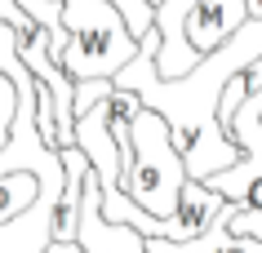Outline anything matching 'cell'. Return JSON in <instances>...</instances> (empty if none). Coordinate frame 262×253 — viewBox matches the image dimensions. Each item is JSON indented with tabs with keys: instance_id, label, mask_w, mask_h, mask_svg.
Masks as SVG:
<instances>
[{
	"instance_id": "8992f818",
	"label": "cell",
	"mask_w": 262,
	"mask_h": 253,
	"mask_svg": "<svg viewBox=\"0 0 262 253\" xmlns=\"http://www.w3.org/2000/svg\"><path fill=\"white\" fill-rule=\"evenodd\" d=\"M249 0H200L191 14H187V44L205 58L218 44H227L235 31L249 22Z\"/></svg>"
},
{
	"instance_id": "3957f363",
	"label": "cell",
	"mask_w": 262,
	"mask_h": 253,
	"mask_svg": "<svg viewBox=\"0 0 262 253\" xmlns=\"http://www.w3.org/2000/svg\"><path fill=\"white\" fill-rule=\"evenodd\" d=\"M62 27H67L62 67L71 71V80L116 76L142 44L111 0H62Z\"/></svg>"
},
{
	"instance_id": "8fae6325",
	"label": "cell",
	"mask_w": 262,
	"mask_h": 253,
	"mask_svg": "<svg viewBox=\"0 0 262 253\" xmlns=\"http://www.w3.org/2000/svg\"><path fill=\"white\" fill-rule=\"evenodd\" d=\"M249 14H253V18H262V0H249Z\"/></svg>"
},
{
	"instance_id": "30bf717a",
	"label": "cell",
	"mask_w": 262,
	"mask_h": 253,
	"mask_svg": "<svg viewBox=\"0 0 262 253\" xmlns=\"http://www.w3.org/2000/svg\"><path fill=\"white\" fill-rule=\"evenodd\" d=\"M45 253H84V249H80V240H49Z\"/></svg>"
},
{
	"instance_id": "7a4b0ae2",
	"label": "cell",
	"mask_w": 262,
	"mask_h": 253,
	"mask_svg": "<svg viewBox=\"0 0 262 253\" xmlns=\"http://www.w3.org/2000/svg\"><path fill=\"white\" fill-rule=\"evenodd\" d=\"M187 182H191V173H187V160H182L178 142H173L169 120L160 111H151V107H142L134 116V155L124 165L129 200L138 209H147L151 218H173Z\"/></svg>"
},
{
	"instance_id": "5b68a950",
	"label": "cell",
	"mask_w": 262,
	"mask_h": 253,
	"mask_svg": "<svg viewBox=\"0 0 262 253\" xmlns=\"http://www.w3.org/2000/svg\"><path fill=\"white\" fill-rule=\"evenodd\" d=\"M200 0H156V31H160V49H156V67L160 76H187L200 62L191 44H187V14Z\"/></svg>"
},
{
	"instance_id": "9c48e42d",
	"label": "cell",
	"mask_w": 262,
	"mask_h": 253,
	"mask_svg": "<svg viewBox=\"0 0 262 253\" xmlns=\"http://www.w3.org/2000/svg\"><path fill=\"white\" fill-rule=\"evenodd\" d=\"M218 253H262V240L258 236H235V231H231Z\"/></svg>"
},
{
	"instance_id": "52a82bcc",
	"label": "cell",
	"mask_w": 262,
	"mask_h": 253,
	"mask_svg": "<svg viewBox=\"0 0 262 253\" xmlns=\"http://www.w3.org/2000/svg\"><path fill=\"white\" fill-rule=\"evenodd\" d=\"M40 187H45V178L36 169H5L0 173V226L23 218L40 200Z\"/></svg>"
},
{
	"instance_id": "6da1fadb",
	"label": "cell",
	"mask_w": 262,
	"mask_h": 253,
	"mask_svg": "<svg viewBox=\"0 0 262 253\" xmlns=\"http://www.w3.org/2000/svg\"><path fill=\"white\" fill-rule=\"evenodd\" d=\"M156 49H160V31H147L138 44V54L129 58L111 80L124 84V89H138L142 107H151L169 120L173 129V142H178L182 160H187V173L191 178H213L222 169H231L245 147L222 129L218 120V102L222 89L231 76H240L245 67H253L262 58V18H249L245 27L235 31L227 44H218L213 54H205L187 76H160L156 67Z\"/></svg>"
},
{
	"instance_id": "277c9868",
	"label": "cell",
	"mask_w": 262,
	"mask_h": 253,
	"mask_svg": "<svg viewBox=\"0 0 262 253\" xmlns=\"http://www.w3.org/2000/svg\"><path fill=\"white\" fill-rule=\"evenodd\" d=\"M76 240H80L84 253H151L147 249V236L129 222H111L102 218V187H98V173H89L80 196V218H76Z\"/></svg>"
},
{
	"instance_id": "ba28073f",
	"label": "cell",
	"mask_w": 262,
	"mask_h": 253,
	"mask_svg": "<svg viewBox=\"0 0 262 253\" xmlns=\"http://www.w3.org/2000/svg\"><path fill=\"white\" fill-rule=\"evenodd\" d=\"M14 116H18V80L0 67V147L14 133Z\"/></svg>"
}]
</instances>
